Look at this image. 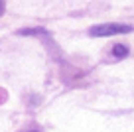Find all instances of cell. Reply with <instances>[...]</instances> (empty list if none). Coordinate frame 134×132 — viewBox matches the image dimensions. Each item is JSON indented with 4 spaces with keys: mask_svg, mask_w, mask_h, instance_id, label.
<instances>
[{
    "mask_svg": "<svg viewBox=\"0 0 134 132\" xmlns=\"http://www.w3.org/2000/svg\"><path fill=\"white\" fill-rule=\"evenodd\" d=\"M130 26L126 24H99V26H93L89 30L93 37H109V36H116V34H126L130 32Z\"/></svg>",
    "mask_w": 134,
    "mask_h": 132,
    "instance_id": "1",
    "label": "cell"
},
{
    "mask_svg": "<svg viewBox=\"0 0 134 132\" xmlns=\"http://www.w3.org/2000/svg\"><path fill=\"white\" fill-rule=\"evenodd\" d=\"M113 55H114V57H118V59L126 57V55H128V47L122 46V43H118V46L113 47Z\"/></svg>",
    "mask_w": 134,
    "mask_h": 132,
    "instance_id": "2",
    "label": "cell"
},
{
    "mask_svg": "<svg viewBox=\"0 0 134 132\" xmlns=\"http://www.w3.org/2000/svg\"><path fill=\"white\" fill-rule=\"evenodd\" d=\"M2 10H4V2L0 0V14H2Z\"/></svg>",
    "mask_w": 134,
    "mask_h": 132,
    "instance_id": "3",
    "label": "cell"
}]
</instances>
